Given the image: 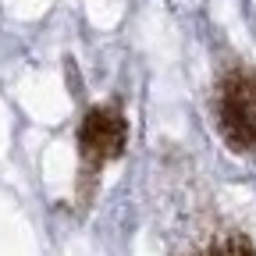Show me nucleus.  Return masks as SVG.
Wrapping results in <instances>:
<instances>
[{"label":"nucleus","mask_w":256,"mask_h":256,"mask_svg":"<svg viewBox=\"0 0 256 256\" xmlns=\"http://www.w3.org/2000/svg\"><path fill=\"white\" fill-rule=\"evenodd\" d=\"M220 136L238 153H256V72L232 68L217 86Z\"/></svg>","instance_id":"f257e3e1"},{"label":"nucleus","mask_w":256,"mask_h":256,"mask_svg":"<svg viewBox=\"0 0 256 256\" xmlns=\"http://www.w3.org/2000/svg\"><path fill=\"white\" fill-rule=\"evenodd\" d=\"M128 142V121L121 104H96L86 110L78 124V156H82V174L92 182L104 164L118 160Z\"/></svg>","instance_id":"f03ea898"},{"label":"nucleus","mask_w":256,"mask_h":256,"mask_svg":"<svg viewBox=\"0 0 256 256\" xmlns=\"http://www.w3.org/2000/svg\"><path fill=\"white\" fill-rule=\"evenodd\" d=\"M203 256H252V246L242 235H232V238H220L217 246H210Z\"/></svg>","instance_id":"7ed1b4c3"}]
</instances>
